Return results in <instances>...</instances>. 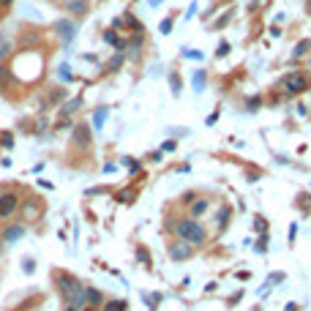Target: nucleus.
<instances>
[{
    "label": "nucleus",
    "instance_id": "f257e3e1",
    "mask_svg": "<svg viewBox=\"0 0 311 311\" xmlns=\"http://www.w3.org/2000/svg\"><path fill=\"white\" fill-rule=\"evenodd\" d=\"M49 279H52V287H55L57 298H60L66 306L79 309V311L88 306V298H85V281L79 279V276L68 273V270H63V268H52Z\"/></svg>",
    "mask_w": 311,
    "mask_h": 311
},
{
    "label": "nucleus",
    "instance_id": "f03ea898",
    "mask_svg": "<svg viewBox=\"0 0 311 311\" xmlns=\"http://www.w3.org/2000/svg\"><path fill=\"white\" fill-rule=\"evenodd\" d=\"M169 235H175V238H180V240H186L188 246H194V249H205L207 243H210V229L202 224V218H191V216H186V213L180 210V216H177V221H175V227H172V232Z\"/></svg>",
    "mask_w": 311,
    "mask_h": 311
},
{
    "label": "nucleus",
    "instance_id": "7ed1b4c3",
    "mask_svg": "<svg viewBox=\"0 0 311 311\" xmlns=\"http://www.w3.org/2000/svg\"><path fill=\"white\" fill-rule=\"evenodd\" d=\"M311 90V77L306 68H295V71H287L284 77L276 82V93L281 99H295V96H303Z\"/></svg>",
    "mask_w": 311,
    "mask_h": 311
},
{
    "label": "nucleus",
    "instance_id": "20e7f679",
    "mask_svg": "<svg viewBox=\"0 0 311 311\" xmlns=\"http://www.w3.org/2000/svg\"><path fill=\"white\" fill-rule=\"evenodd\" d=\"M0 96H3L5 101H11V104H19V101H25L27 96H30V90L16 79V74H14V68H11L8 60L0 63Z\"/></svg>",
    "mask_w": 311,
    "mask_h": 311
},
{
    "label": "nucleus",
    "instance_id": "39448f33",
    "mask_svg": "<svg viewBox=\"0 0 311 311\" xmlns=\"http://www.w3.org/2000/svg\"><path fill=\"white\" fill-rule=\"evenodd\" d=\"M27 188H22L19 183H3L0 186V221H11L19 216V205Z\"/></svg>",
    "mask_w": 311,
    "mask_h": 311
},
{
    "label": "nucleus",
    "instance_id": "423d86ee",
    "mask_svg": "<svg viewBox=\"0 0 311 311\" xmlns=\"http://www.w3.org/2000/svg\"><path fill=\"white\" fill-rule=\"evenodd\" d=\"M47 216V202H44L41 194H33V191H25L22 197V205H19V221L22 224H36Z\"/></svg>",
    "mask_w": 311,
    "mask_h": 311
},
{
    "label": "nucleus",
    "instance_id": "0eeeda50",
    "mask_svg": "<svg viewBox=\"0 0 311 311\" xmlns=\"http://www.w3.org/2000/svg\"><path fill=\"white\" fill-rule=\"evenodd\" d=\"M93 151V129L90 123L85 120H77L71 126V140H68V153H77V156H85Z\"/></svg>",
    "mask_w": 311,
    "mask_h": 311
},
{
    "label": "nucleus",
    "instance_id": "6e6552de",
    "mask_svg": "<svg viewBox=\"0 0 311 311\" xmlns=\"http://www.w3.org/2000/svg\"><path fill=\"white\" fill-rule=\"evenodd\" d=\"M52 33H55L57 47L66 52V49H71L74 38H77V33H79V25H77V19H71V16H63V19L52 22Z\"/></svg>",
    "mask_w": 311,
    "mask_h": 311
},
{
    "label": "nucleus",
    "instance_id": "1a4fd4ad",
    "mask_svg": "<svg viewBox=\"0 0 311 311\" xmlns=\"http://www.w3.org/2000/svg\"><path fill=\"white\" fill-rule=\"evenodd\" d=\"M232 218H235V207L229 202H218L216 210H213V224H210V235L221 238L229 227H232Z\"/></svg>",
    "mask_w": 311,
    "mask_h": 311
},
{
    "label": "nucleus",
    "instance_id": "9d476101",
    "mask_svg": "<svg viewBox=\"0 0 311 311\" xmlns=\"http://www.w3.org/2000/svg\"><path fill=\"white\" fill-rule=\"evenodd\" d=\"M126 63H142L148 55V36L145 33H131L126 36Z\"/></svg>",
    "mask_w": 311,
    "mask_h": 311
},
{
    "label": "nucleus",
    "instance_id": "9b49d317",
    "mask_svg": "<svg viewBox=\"0 0 311 311\" xmlns=\"http://www.w3.org/2000/svg\"><path fill=\"white\" fill-rule=\"evenodd\" d=\"M194 254H197L194 246H188L186 240L175 238V235H166V257H169L172 262H186V259H191Z\"/></svg>",
    "mask_w": 311,
    "mask_h": 311
},
{
    "label": "nucleus",
    "instance_id": "f8f14e48",
    "mask_svg": "<svg viewBox=\"0 0 311 311\" xmlns=\"http://www.w3.org/2000/svg\"><path fill=\"white\" fill-rule=\"evenodd\" d=\"M27 235V224H22V221H3V227H0V238H3V243L5 246H14V243H19L22 238Z\"/></svg>",
    "mask_w": 311,
    "mask_h": 311
},
{
    "label": "nucleus",
    "instance_id": "ddd939ff",
    "mask_svg": "<svg viewBox=\"0 0 311 311\" xmlns=\"http://www.w3.org/2000/svg\"><path fill=\"white\" fill-rule=\"evenodd\" d=\"M82 107H85V96L79 93V96H74V99H66L63 101V107L57 109V120H77V115L82 112Z\"/></svg>",
    "mask_w": 311,
    "mask_h": 311
},
{
    "label": "nucleus",
    "instance_id": "4468645a",
    "mask_svg": "<svg viewBox=\"0 0 311 311\" xmlns=\"http://www.w3.org/2000/svg\"><path fill=\"white\" fill-rule=\"evenodd\" d=\"M90 3H93V0H60V8L66 11L71 19L79 22L90 14Z\"/></svg>",
    "mask_w": 311,
    "mask_h": 311
},
{
    "label": "nucleus",
    "instance_id": "2eb2a0df",
    "mask_svg": "<svg viewBox=\"0 0 311 311\" xmlns=\"http://www.w3.org/2000/svg\"><path fill=\"white\" fill-rule=\"evenodd\" d=\"M210 210H213V197H210V194H199V197L194 199V202L188 205L183 213H186V216H191V218H205Z\"/></svg>",
    "mask_w": 311,
    "mask_h": 311
},
{
    "label": "nucleus",
    "instance_id": "dca6fc26",
    "mask_svg": "<svg viewBox=\"0 0 311 311\" xmlns=\"http://www.w3.org/2000/svg\"><path fill=\"white\" fill-rule=\"evenodd\" d=\"M66 99H68V90L63 88V85H55V88H49L47 96H44V101H41V112H38V115H44L49 107H55V104H63Z\"/></svg>",
    "mask_w": 311,
    "mask_h": 311
},
{
    "label": "nucleus",
    "instance_id": "f3484780",
    "mask_svg": "<svg viewBox=\"0 0 311 311\" xmlns=\"http://www.w3.org/2000/svg\"><path fill=\"white\" fill-rule=\"evenodd\" d=\"M123 66H126V55H123V52H115V55L104 63V68L99 71V77H112V74H120V71H123Z\"/></svg>",
    "mask_w": 311,
    "mask_h": 311
},
{
    "label": "nucleus",
    "instance_id": "a211bd4d",
    "mask_svg": "<svg viewBox=\"0 0 311 311\" xmlns=\"http://www.w3.org/2000/svg\"><path fill=\"white\" fill-rule=\"evenodd\" d=\"M14 49H16V44H14V38H11V33L0 30V63L8 60V57L14 55Z\"/></svg>",
    "mask_w": 311,
    "mask_h": 311
},
{
    "label": "nucleus",
    "instance_id": "6ab92c4d",
    "mask_svg": "<svg viewBox=\"0 0 311 311\" xmlns=\"http://www.w3.org/2000/svg\"><path fill=\"white\" fill-rule=\"evenodd\" d=\"M85 298H88V306H93V309H101L104 301H107L99 287H90V284H85Z\"/></svg>",
    "mask_w": 311,
    "mask_h": 311
},
{
    "label": "nucleus",
    "instance_id": "aec40b11",
    "mask_svg": "<svg viewBox=\"0 0 311 311\" xmlns=\"http://www.w3.org/2000/svg\"><path fill=\"white\" fill-rule=\"evenodd\" d=\"M232 16H235V5H229L227 11H221V14H218V19H213V25H207V30H224V27L232 22Z\"/></svg>",
    "mask_w": 311,
    "mask_h": 311
},
{
    "label": "nucleus",
    "instance_id": "412c9836",
    "mask_svg": "<svg viewBox=\"0 0 311 311\" xmlns=\"http://www.w3.org/2000/svg\"><path fill=\"white\" fill-rule=\"evenodd\" d=\"M107 115H109V107H107V104L96 107V109H93V120H90V129H93V131H101L104 123H107Z\"/></svg>",
    "mask_w": 311,
    "mask_h": 311
},
{
    "label": "nucleus",
    "instance_id": "4be33fe9",
    "mask_svg": "<svg viewBox=\"0 0 311 311\" xmlns=\"http://www.w3.org/2000/svg\"><path fill=\"white\" fill-rule=\"evenodd\" d=\"M134 257H137L140 265H145V270H153V257H151V249H148V246L137 243L134 246Z\"/></svg>",
    "mask_w": 311,
    "mask_h": 311
},
{
    "label": "nucleus",
    "instance_id": "5701e85b",
    "mask_svg": "<svg viewBox=\"0 0 311 311\" xmlns=\"http://www.w3.org/2000/svg\"><path fill=\"white\" fill-rule=\"evenodd\" d=\"M205 85H207V68H197V71L191 74V88H194V93H202Z\"/></svg>",
    "mask_w": 311,
    "mask_h": 311
},
{
    "label": "nucleus",
    "instance_id": "b1692460",
    "mask_svg": "<svg viewBox=\"0 0 311 311\" xmlns=\"http://www.w3.org/2000/svg\"><path fill=\"white\" fill-rule=\"evenodd\" d=\"M120 19H123V25H126V30H131V33H145V25H142L140 19H137L134 14H131V11H126L123 16H120Z\"/></svg>",
    "mask_w": 311,
    "mask_h": 311
},
{
    "label": "nucleus",
    "instance_id": "393cba45",
    "mask_svg": "<svg viewBox=\"0 0 311 311\" xmlns=\"http://www.w3.org/2000/svg\"><path fill=\"white\" fill-rule=\"evenodd\" d=\"M199 194H202V191H199V188H188V191H183V194H180V197H177V199H175V205H177V207H180V210H186V207H188V205H191V202H194V199H197V197H199Z\"/></svg>",
    "mask_w": 311,
    "mask_h": 311
},
{
    "label": "nucleus",
    "instance_id": "a878e982",
    "mask_svg": "<svg viewBox=\"0 0 311 311\" xmlns=\"http://www.w3.org/2000/svg\"><path fill=\"white\" fill-rule=\"evenodd\" d=\"M166 82H169V88H172V96H180L183 79H180V74H177V68H169V71H166Z\"/></svg>",
    "mask_w": 311,
    "mask_h": 311
},
{
    "label": "nucleus",
    "instance_id": "bb28decb",
    "mask_svg": "<svg viewBox=\"0 0 311 311\" xmlns=\"http://www.w3.org/2000/svg\"><path fill=\"white\" fill-rule=\"evenodd\" d=\"M120 164L129 169V175L131 177H137L142 172V161H137V158H131V156H120Z\"/></svg>",
    "mask_w": 311,
    "mask_h": 311
},
{
    "label": "nucleus",
    "instance_id": "cd10ccee",
    "mask_svg": "<svg viewBox=\"0 0 311 311\" xmlns=\"http://www.w3.org/2000/svg\"><path fill=\"white\" fill-rule=\"evenodd\" d=\"M262 107H265V99H262L259 93H257V96H249V99H246V104H243V109H246V112H251V115H257Z\"/></svg>",
    "mask_w": 311,
    "mask_h": 311
},
{
    "label": "nucleus",
    "instance_id": "c85d7f7f",
    "mask_svg": "<svg viewBox=\"0 0 311 311\" xmlns=\"http://www.w3.org/2000/svg\"><path fill=\"white\" fill-rule=\"evenodd\" d=\"M251 229H254L257 235H265L270 229V224H268V218L262 216V213H254V218H251Z\"/></svg>",
    "mask_w": 311,
    "mask_h": 311
},
{
    "label": "nucleus",
    "instance_id": "c756f323",
    "mask_svg": "<svg viewBox=\"0 0 311 311\" xmlns=\"http://www.w3.org/2000/svg\"><path fill=\"white\" fill-rule=\"evenodd\" d=\"M55 74L60 77V82H77V74L71 71V66H68V63H60V66L55 68Z\"/></svg>",
    "mask_w": 311,
    "mask_h": 311
},
{
    "label": "nucleus",
    "instance_id": "7c9ffc66",
    "mask_svg": "<svg viewBox=\"0 0 311 311\" xmlns=\"http://www.w3.org/2000/svg\"><path fill=\"white\" fill-rule=\"evenodd\" d=\"M303 55H311V41H309V38H303V41L295 44V49H292V60H301Z\"/></svg>",
    "mask_w": 311,
    "mask_h": 311
},
{
    "label": "nucleus",
    "instance_id": "2f4dec72",
    "mask_svg": "<svg viewBox=\"0 0 311 311\" xmlns=\"http://www.w3.org/2000/svg\"><path fill=\"white\" fill-rule=\"evenodd\" d=\"M101 311H129V301H104Z\"/></svg>",
    "mask_w": 311,
    "mask_h": 311
},
{
    "label": "nucleus",
    "instance_id": "473e14b6",
    "mask_svg": "<svg viewBox=\"0 0 311 311\" xmlns=\"http://www.w3.org/2000/svg\"><path fill=\"white\" fill-rule=\"evenodd\" d=\"M284 279H287L284 273H273V276H268V281H265V287H262V290H259V295H265V292H268L270 287H273V284H281V281H284Z\"/></svg>",
    "mask_w": 311,
    "mask_h": 311
},
{
    "label": "nucleus",
    "instance_id": "72a5a7b5",
    "mask_svg": "<svg viewBox=\"0 0 311 311\" xmlns=\"http://www.w3.org/2000/svg\"><path fill=\"white\" fill-rule=\"evenodd\" d=\"M172 27H175V16H166V19L158 22V33H161V36H169Z\"/></svg>",
    "mask_w": 311,
    "mask_h": 311
},
{
    "label": "nucleus",
    "instance_id": "f704fd0d",
    "mask_svg": "<svg viewBox=\"0 0 311 311\" xmlns=\"http://www.w3.org/2000/svg\"><path fill=\"white\" fill-rule=\"evenodd\" d=\"M0 148H5V151L14 148V131H0Z\"/></svg>",
    "mask_w": 311,
    "mask_h": 311
},
{
    "label": "nucleus",
    "instance_id": "c9c22d12",
    "mask_svg": "<svg viewBox=\"0 0 311 311\" xmlns=\"http://www.w3.org/2000/svg\"><path fill=\"white\" fill-rule=\"evenodd\" d=\"M229 52H232V44H229L227 38H221V41H218V49H216V60H221V57H227Z\"/></svg>",
    "mask_w": 311,
    "mask_h": 311
},
{
    "label": "nucleus",
    "instance_id": "e433bc0d",
    "mask_svg": "<svg viewBox=\"0 0 311 311\" xmlns=\"http://www.w3.org/2000/svg\"><path fill=\"white\" fill-rule=\"evenodd\" d=\"M268 238H270L268 232H265V235H257V243H254V251H257V254H265V251H268Z\"/></svg>",
    "mask_w": 311,
    "mask_h": 311
},
{
    "label": "nucleus",
    "instance_id": "4c0bfd02",
    "mask_svg": "<svg viewBox=\"0 0 311 311\" xmlns=\"http://www.w3.org/2000/svg\"><path fill=\"white\" fill-rule=\"evenodd\" d=\"M180 57H186V60H202V52L199 49H180Z\"/></svg>",
    "mask_w": 311,
    "mask_h": 311
},
{
    "label": "nucleus",
    "instance_id": "58836bf2",
    "mask_svg": "<svg viewBox=\"0 0 311 311\" xmlns=\"http://www.w3.org/2000/svg\"><path fill=\"white\" fill-rule=\"evenodd\" d=\"M22 273H27V276L36 273V259H33V257H25V259H22Z\"/></svg>",
    "mask_w": 311,
    "mask_h": 311
},
{
    "label": "nucleus",
    "instance_id": "ea45409f",
    "mask_svg": "<svg viewBox=\"0 0 311 311\" xmlns=\"http://www.w3.org/2000/svg\"><path fill=\"white\" fill-rule=\"evenodd\" d=\"M309 205H311V194L301 191V194H298V207H301V210L306 213V210H309Z\"/></svg>",
    "mask_w": 311,
    "mask_h": 311
},
{
    "label": "nucleus",
    "instance_id": "a19ab883",
    "mask_svg": "<svg viewBox=\"0 0 311 311\" xmlns=\"http://www.w3.org/2000/svg\"><path fill=\"white\" fill-rule=\"evenodd\" d=\"M158 151H161V153H175V151H177V140H166L164 145L158 148Z\"/></svg>",
    "mask_w": 311,
    "mask_h": 311
},
{
    "label": "nucleus",
    "instance_id": "79ce46f5",
    "mask_svg": "<svg viewBox=\"0 0 311 311\" xmlns=\"http://www.w3.org/2000/svg\"><path fill=\"white\" fill-rule=\"evenodd\" d=\"M259 175H262V172H259L257 166H254V169H246V180H249V183H257Z\"/></svg>",
    "mask_w": 311,
    "mask_h": 311
},
{
    "label": "nucleus",
    "instance_id": "37998d69",
    "mask_svg": "<svg viewBox=\"0 0 311 311\" xmlns=\"http://www.w3.org/2000/svg\"><path fill=\"white\" fill-rule=\"evenodd\" d=\"M11 3H14V0H0V19L11 11Z\"/></svg>",
    "mask_w": 311,
    "mask_h": 311
},
{
    "label": "nucleus",
    "instance_id": "c03bdc74",
    "mask_svg": "<svg viewBox=\"0 0 311 311\" xmlns=\"http://www.w3.org/2000/svg\"><path fill=\"white\" fill-rule=\"evenodd\" d=\"M287 238H290V243L295 246V238H298V224H290V232H287Z\"/></svg>",
    "mask_w": 311,
    "mask_h": 311
},
{
    "label": "nucleus",
    "instance_id": "a18cd8bd",
    "mask_svg": "<svg viewBox=\"0 0 311 311\" xmlns=\"http://www.w3.org/2000/svg\"><path fill=\"white\" fill-rule=\"evenodd\" d=\"M218 115H221V107H216V112H213V115H210V118H207V120H205V123H207V126H216V120H218Z\"/></svg>",
    "mask_w": 311,
    "mask_h": 311
},
{
    "label": "nucleus",
    "instance_id": "49530a36",
    "mask_svg": "<svg viewBox=\"0 0 311 311\" xmlns=\"http://www.w3.org/2000/svg\"><path fill=\"white\" fill-rule=\"evenodd\" d=\"M161 158H164V153H161V151H153L151 156H148V161H153V164H158Z\"/></svg>",
    "mask_w": 311,
    "mask_h": 311
},
{
    "label": "nucleus",
    "instance_id": "de8ad7c7",
    "mask_svg": "<svg viewBox=\"0 0 311 311\" xmlns=\"http://www.w3.org/2000/svg\"><path fill=\"white\" fill-rule=\"evenodd\" d=\"M197 11H199V5H197V3H191V5H188V11H186V19H191V16H197Z\"/></svg>",
    "mask_w": 311,
    "mask_h": 311
},
{
    "label": "nucleus",
    "instance_id": "09e8293b",
    "mask_svg": "<svg viewBox=\"0 0 311 311\" xmlns=\"http://www.w3.org/2000/svg\"><path fill=\"white\" fill-rule=\"evenodd\" d=\"M109 191H112V188H104V186H99V188H90V197H96V194H109Z\"/></svg>",
    "mask_w": 311,
    "mask_h": 311
},
{
    "label": "nucleus",
    "instance_id": "8fccbe9b",
    "mask_svg": "<svg viewBox=\"0 0 311 311\" xmlns=\"http://www.w3.org/2000/svg\"><path fill=\"white\" fill-rule=\"evenodd\" d=\"M284 311H301V306H298V303H287Z\"/></svg>",
    "mask_w": 311,
    "mask_h": 311
},
{
    "label": "nucleus",
    "instance_id": "3c124183",
    "mask_svg": "<svg viewBox=\"0 0 311 311\" xmlns=\"http://www.w3.org/2000/svg\"><path fill=\"white\" fill-rule=\"evenodd\" d=\"M118 169V164H112V161H109V164H104V172H115Z\"/></svg>",
    "mask_w": 311,
    "mask_h": 311
},
{
    "label": "nucleus",
    "instance_id": "603ef678",
    "mask_svg": "<svg viewBox=\"0 0 311 311\" xmlns=\"http://www.w3.org/2000/svg\"><path fill=\"white\" fill-rule=\"evenodd\" d=\"M38 186H41V188H55V183H49V180H38Z\"/></svg>",
    "mask_w": 311,
    "mask_h": 311
},
{
    "label": "nucleus",
    "instance_id": "864d4df0",
    "mask_svg": "<svg viewBox=\"0 0 311 311\" xmlns=\"http://www.w3.org/2000/svg\"><path fill=\"white\" fill-rule=\"evenodd\" d=\"M306 14L311 16V0H306Z\"/></svg>",
    "mask_w": 311,
    "mask_h": 311
},
{
    "label": "nucleus",
    "instance_id": "5fc2aeb1",
    "mask_svg": "<svg viewBox=\"0 0 311 311\" xmlns=\"http://www.w3.org/2000/svg\"><path fill=\"white\" fill-rule=\"evenodd\" d=\"M161 3V0H151V3H148V5H151V8H156V5H158Z\"/></svg>",
    "mask_w": 311,
    "mask_h": 311
},
{
    "label": "nucleus",
    "instance_id": "6e6d98bb",
    "mask_svg": "<svg viewBox=\"0 0 311 311\" xmlns=\"http://www.w3.org/2000/svg\"><path fill=\"white\" fill-rule=\"evenodd\" d=\"M3 249H5V243H3V238H0V257H3Z\"/></svg>",
    "mask_w": 311,
    "mask_h": 311
},
{
    "label": "nucleus",
    "instance_id": "4d7b16f0",
    "mask_svg": "<svg viewBox=\"0 0 311 311\" xmlns=\"http://www.w3.org/2000/svg\"><path fill=\"white\" fill-rule=\"evenodd\" d=\"M306 66H309V77H311V55H309V63H306Z\"/></svg>",
    "mask_w": 311,
    "mask_h": 311
},
{
    "label": "nucleus",
    "instance_id": "13d9d810",
    "mask_svg": "<svg viewBox=\"0 0 311 311\" xmlns=\"http://www.w3.org/2000/svg\"><path fill=\"white\" fill-rule=\"evenodd\" d=\"M85 311H101V309H93V306H85Z\"/></svg>",
    "mask_w": 311,
    "mask_h": 311
},
{
    "label": "nucleus",
    "instance_id": "bf43d9fd",
    "mask_svg": "<svg viewBox=\"0 0 311 311\" xmlns=\"http://www.w3.org/2000/svg\"><path fill=\"white\" fill-rule=\"evenodd\" d=\"M66 311H79V309H71V306H66Z\"/></svg>",
    "mask_w": 311,
    "mask_h": 311
}]
</instances>
